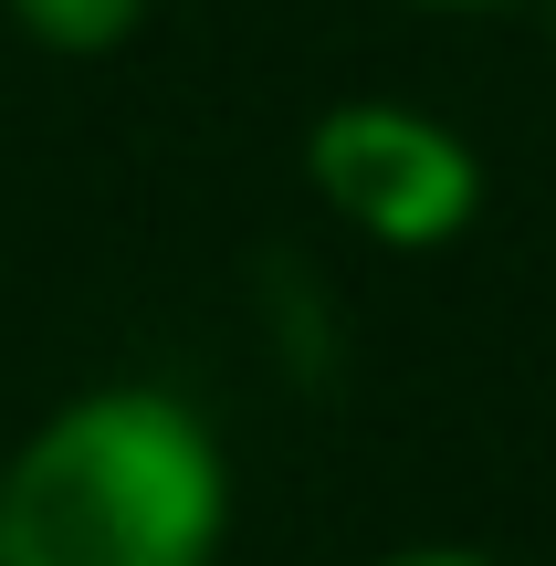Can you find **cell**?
I'll return each mask as SVG.
<instances>
[{"instance_id":"1","label":"cell","mask_w":556,"mask_h":566,"mask_svg":"<svg viewBox=\"0 0 556 566\" xmlns=\"http://www.w3.org/2000/svg\"><path fill=\"white\" fill-rule=\"evenodd\" d=\"M221 451L158 388L53 409L0 472V566H210Z\"/></svg>"},{"instance_id":"2","label":"cell","mask_w":556,"mask_h":566,"mask_svg":"<svg viewBox=\"0 0 556 566\" xmlns=\"http://www.w3.org/2000/svg\"><path fill=\"white\" fill-rule=\"evenodd\" d=\"M305 168L368 242H399V252L452 242V231L473 221V200H483L473 147H462L452 126L410 116V105H336V116H315Z\"/></svg>"},{"instance_id":"3","label":"cell","mask_w":556,"mask_h":566,"mask_svg":"<svg viewBox=\"0 0 556 566\" xmlns=\"http://www.w3.org/2000/svg\"><path fill=\"white\" fill-rule=\"evenodd\" d=\"M21 32L53 42V53H105V42H126L147 21V0H11Z\"/></svg>"},{"instance_id":"4","label":"cell","mask_w":556,"mask_h":566,"mask_svg":"<svg viewBox=\"0 0 556 566\" xmlns=\"http://www.w3.org/2000/svg\"><path fill=\"white\" fill-rule=\"evenodd\" d=\"M389 566H483V556H462V546H410V556H389Z\"/></svg>"},{"instance_id":"5","label":"cell","mask_w":556,"mask_h":566,"mask_svg":"<svg viewBox=\"0 0 556 566\" xmlns=\"http://www.w3.org/2000/svg\"><path fill=\"white\" fill-rule=\"evenodd\" d=\"M452 11H473V0H452Z\"/></svg>"}]
</instances>
